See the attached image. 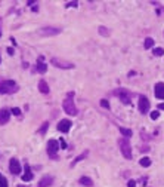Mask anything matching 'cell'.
I'll list each match as a JSON object with an SVG mask.
<instances>
[{"label":"cell","instance_id":"cell-15","mask_svg":"<svg viewBox=\"0 0 164 187\" xmlns=\"http://www.w3.org/2000/svg\"><path fill=\"white\" fill-rule=\"evenodd\" d=\"M33 177H34V175H33V172H31L30 165L25 163V172H24V175H22V181H31Z\"/></svg>","mask_w":164,"mask_h":187},{"label":"cell","instance_id":"cell-32","mask_svg":"<svg viewBox=\"0 0 164 187\" xmlns=\"http://www.w3.org/2000/svg\"><path fill=\"white\" fill-rule=\"evenodd\" d=\"M14 52H15V51H14L12 48H8V54H9V55H14Z\"/></svg>","mask_w":164,"mask_h":187},{"label":"cell","instance_id":"cell-10","mask_svg":"<svg viewBox=\"0 0 164 187\" xmlns=\"http://www.w3.org/2000/svg\"><path fill=\"white\" fill-rule=\"evenodd\" d=\"M71 125H73L71 120H68V119H62V120H59V123H58V131L67 134V132L71 129Z\"/></svg>","mask_w":164,"mask_h":187},{"label":"cell","instance_id":"cell-6","mask_svg":"<svg viewBox=\"0 0 164 187\" xmlns=\"http://www.w3.org/2000/svg\"><path fill=\"white\" fill-rule=\"evenodd\" d=\"M115 95L120 98V101H121L123 104H130V94H129L127 89H123V88L117 89V91H115Z\"/></svg>","mask_w":164,"mask_h":187},{"label":"cell","instance_id":"cell-29","mask_svg":"<svg viewBox=\"0 0 164 187\" xmlns=\"http://www.w3.org/2000/svg\"><path fill=\"white\" fill-rule=\"evenodd\" d=\"M67 8H77V2H68Z\"/></svg>","mask_w":164,"mask_h":187},{"label":"cell","instance_id":"cell-25","mask_svg":"<svg viewBox=\"0 0 164 187\" xmlns=\"http://www.w3.org/2000/svg\"><path fill=\"white\" fill-rule=\"evenodd\" d=\"M47 128H49V123H47V122H45V123L42 125V128H40V131H39V132H40V134H46Z\"/></svg>","mask_w":164,"mask_h":187},{"label":"cell","instance_id":"cell-27","mask_svg":"<svg viewBox=\"0 0 164 187\" xmlns=\"http://www.w3.org/2000/svg\"><path fill=\"white\" fill-rule=\"evenodd\" d=\"M101 106H102L104 109H106V110L109 109V103H108L106 100H101Z\"/></svg>","mask_w":164,"mask_h":187},{"label":"cell","instance_id":"cell-21","mask_svg":"<svg viewBox=\"0 0 164 187\" xmlns=\"http://www.w3.org/2000/svg\"><path fill=\"white\" fill-rule=\"evenodd\" d=\"M99 34H101V36H104V37H106V36H109V30H108L106 27L101 25V27H99Z\"/></svg>","mask_w":164,"mask_h":187},{"label":"cell","instance_id":"cell-4","mask_svg":"<svg viewBox=\"0 0 164 187\" xmlns=\"http://www.w3.org/2000/svg\"><path fill=\"white\" fill-rule=\"evenodd\" d=\"M46 150H47V156L50 159H56V153L59 150V143L56 140H49L47 146H46Z\"/></svg>","mask_w":164,"mask_h":187},{"label":"cell","instance_id":"cell-18","mask_svg":"<svg viewBox=\"0 0 164 187\" xmlns=\"http://www.w3.org/2000/svg\"><path fill=\"white\" fill-rule=\"evenodd\" d=\"M80 184H83V186H86V187H92L93 181H92L89 177H81V178H80Z\"/></svg>","mask_w":164,"mask_h":187},{"label":"cell","instance_id":"cell-17","mask_svg":"<svg viewBox=\"0 0 164 187\" xmlns=\"http://www.w3.org/2000/svg\"><path fill=\"white\" fill-rule=\"evenodd\" d=\"M118 129H120L123 138H129V137H132V129H127V128H123V126H120Z\"/></svg>","mask_w":164,"mask_h":187},{"label":"cell","instance_id":"cell-36","mask_svg":"<svg viewBox=\"0 0 164 187\" xmlns=\"http://www.w3.org/2000/svg\"><path fill=\"white\" fill-rule=\"evenodd\" d=\"M0 62H2V58H0Z\"/></svg>","mask_w":164,"mask_h":187},{"label":"cell","instance_id":"cell-23","mask_svg":"<svg viewBox=\"0 0 164 187\" xmlns=\"http://www.w3.org/2000/svg\"><path fill=\"white\" fill-rule=\"evenodd\" d=\"M0 187H8V180L5 175L0 174Z\"/></svg>","mask_w":164,"mask_h":187},{"label":"cell","instance_id":"cell-14","mask_svg":"<svg viewBox=\"0 0 164 187\" xmlns=\"http://www.w3.org/2000/svg\"><path fill=\"white\" fill-rule=\"evenodd\" d=\"M53 181V177L52 175H45L40 181H39V187H49Z\"/></svg>","mask_w":164,"mask_h":187},{"label":"cell","instance_id":"cell-28","mask_svg":"<svg viewBox=\"0 0 164 187\" xmlns=\"http://www.w3.org/2000/svg\"><path fill=\"white\" fill-rule=\"evenodd\" d=\"M158 117H160V113H158V112H152V113H151V119H152V120H155V119H158Z\"/></svg>","mask_w":164,"mask_h":187},{"label":"cell","instance_id":"cell-13","mask_svg":"<svg viewBox=\"0 0 164 187\" xmlns=\"http://www.w3.org/2000/svg\"><path fill=\"white\" fill-rule=\"evenodd\" d=\"M36 70H37L40 74H45V73L47 71V64L43 62V57H39L37 64H36Z\"/></svg>","mask_w":164,"mask_h":187},{"label":"cell","instance_id":"cell-9","mask_svg":"<svg viewBox=\"0 0 164 187\" xmlns=\"http://www.w3.org/2000/svg\"><path fill=\"white\" fill-rule=\"evenodd\" d=\"M59 33H61V28H58V27H45L40 30L42 36H56Z\"/></svg>","mask_w":164,"mask_h":187},{"label":"cell","instance_id":"cell-8","mask_svg":"<svg viewBox=\"0 0 164 187\" xmlns=\"http://www.w3.org/2000/svg\"><path fill=\"white\" fill-rule=\"evenodd\" d=\"M139 112L142 115H145V113L149 112V101H148V98L145 95H140L139 97Z\"/></svg>","mask_w":164,"mask_h":187},{"label":"cell","instance_id":"cell-24","mask_svg":"<svg viewBox=\"0 0 164 187\" xmlns=\"http://www.w3.org/2000/svg\"><path fill=\"white\" fill-rule=\"evenodd\" d=\"M152 54H154L155 57H161V55L164 54V49H163V48H155V49L152 51Z\"/></svg>","mask_w":164,"mask_h":187},{"label":"cell","instance_id":"cell-35","mask_svg":"<svg viewBox=\"0 0 164 187\" xmlns=\"http://www.w3.org/2000/svg\"><path fill=\"white\" fill-rule=\"evenodd\" d=\"M0 36H2V20H0Z\"/></svg>","mask_w":164,"mask_h":187},{"label":"cell","instance_id":"cell-19","mask_svg":"<svg viewBox=\"0 0 164 187\" xmlns=\"http://www.w3.org/2000/svg\"><path fill=\"white\" fill-rule=\"evenodd\" d=\"M139 163H140V166L148 168V166H151V159H149V157H142V159L139 160Z\"/></svg>","mask_w":164,"mask_h":187},{"label":"cell","instance_id":"cell-30","mask_svg":"<svg viewBox=\"0 0 164 187\" xmlns=\"http://www.w3.org/2000/svg\"><path fill=\"white\" fill-rule=\"evenodd\" d=\"M127 187H136V181H135V180H130V181L127 183Z\"/></svg>","mask_w":164,"mask_h":187},{"label":"cell","instance_id":"cell-31","mask_svg":"<svg viewBox=\"0 0 164 187\" xmlns=\"http://www.w3.org/2000/svg\"><path fill=\"white\" fill-rule=\"evenodd\" d=\"M59 141H61V146H62V149H67V144H65V141H64L62 138H61Z\"/></svg>","mask_w":164,"mask_h":187},{"label":"cell","instance_id":"cell-7","mask_svg":"<svg viewBox=\"0 0 164 187\" xmlns=\"http://www.w3.org/2000/svg\"><path fill=\"white\" fill-rule=\"evenodd\" d=\"M9 171H11L14 175H19V174H21L22 168H21V163H19L18 159L12 157V159L9 160Z\"/></svg>","mask_w":164,"mask_h":187},{"label":"cell","instance_id":"cell-2","mask_svg":"<svg viewBox=\"0 0 164 187\" xmlns=\"http://www.w3.org/2000/svg\"><path fill=\"white\" fill-rule=\"evenodd\" d=\"M73 97H74V92H70L68 94V98L64 101V110H65V113L67 115H70V116H77V113H78V110H77V107H76V104H74V101H73Z\"/></svg>","mask_w":164,"mask_h":187},{"label":"cell","instance_id":"cell-5","mask_svg":"<svg viewBox=\"0 0 164 187\" xmlns=\"http://www.w3.org/2000/svg\"><path fill=\"white\" fill-rule=\"evenodd\" d=\"M50 64L55 65V67H58V68H65V70L74 68V64L73 62H68V61H64V59H59V58H52L50 59Z\"/></svg>","mask_w":164,"mask_h":187},{"label":"cell","instance_id":"cell-20","mask_svg":"<svg viewBox=\"0 0 164 187\" xmlns=\"http://www.w3.org/2000/svg\"><path fill=\"white\" fill-rule=\"evenodd\" d=\"M154 46V39L152 37H146L145 39V49H151Z\"/></svg>","mask_w":164,"mask_h":187},{"label":"cell","instance_id":"cell-12","mask_svg":"<svg viewBox=\"0 0 164 187\" xmlns=\"http://www.w3.org/2000/svg\"><path fill=\"white\" fill-rule=\"evenodd\" d=\"M154 92H155V97L158 100H164V83L163 82H158L154 88Z\"/></svg>","mask_w":164,"mask_h":187},{"label":"cell","instance_id":"cell-1","mask_svg":"<svg viewBox=\"0 0 164 187\" xmlns=\"http://www.w3.org/2000/svg\"><path fill=\"white\" fill-rule=\"evenodd\" d=\"M18 91V85L14 80L0 77V94H14Z\"/></svg>","mask_w":164,"mask_h":187},{"label":"cell","instance_id":"cell-34","mask_svg":"<svg viewBox=\"0 0 164 187\" xmlns=\"http://www.w3.org/2000/svg\"><path fill=\"white\" fill-rule=\"evenodd\" d=\"M158 109H160V110H164V103H161V104H158Z\"/></svg>","mask_w":164,"mask_h":187},{"label":"cell","instance_id":"cell-22","mask_svg":"<svg viewBox=\"0 0 164 187\" xmlns=\"http://www.w3.org/2000/svg\"><path fill=\"white\" fill-rule=\"evenodd\" d=\"M86 156H87V151H84V153H83V154H80V156H77V157H76V159H74V160H73V163H71V166H74V165H76V163H78V162H80V160H83V159H84V157H86Z\"/></svg>","mask_w":164,"mask_h":187},{"label":"cell","instance_id":"cell-3","mask_svg":"<svg viewBox=\"0 0 164 187\" xmlns=\"http://www.w3.org/2000/svg\"><path fill=\"white\" fill-rule=\"evenodd\" d=\"M118 147L123 153V156L126 159H132V147H130V143L127 138H120L118 140Z\"/></svg>","mask_w":164,"mask_h":187},{"label":"cell","instance_id":"cell-16","mask_svg":"<svg viewBox=\"0 0 164 187\" xmlns=\"http://www.w3.org/2000/svg\"><path fill=\"white\" fill-rule=\"evenodd\" d=\"M39 89H40V92L42 94H49V85L46 83V80H40L39 82Z\"/></svg>","mask_w":164,"mask_h":187},{"label":"cell","instance_id":"cell-11","mask_svg":"<svg viewBox=\"0 0 164 187\" xmlns=\"http://www.w3.org/2000/svg\"><path fill=\"white\" fill-rule=\"evenodd\" d=\"M11 119V110L0 109V125H6Z\"/></svg>","mask_w":164,"mask_h":187},{"label":"cell","instance_id":"cell-26","mask_svg":"<svg viewBox=\"0 0 164 187\" xmlns=\"http://www.w3.org/2000/svg\"><path fill=\"white\" fill-rule=\"evenodd\" d=\"M11 113H12L14 116H21V109H18V107H14V109L11 110Z\"/></svg>","mask_w":164,"mask_h":187},{"label":"cell","instance_id":"cell-33","mask_svg":"<svg viewBox=\"0 0 164 187\" xmlns=\"http://www.w3.org/2000/svg\"><path fill=\"white\" fill-rule=\"evenodd\" d=\"M148 150H149V149H148V147H146V146H143V147H142V149H140V151H148Z\"/></svg>","mask_w":164,"mask_h":187}]
</instances>
